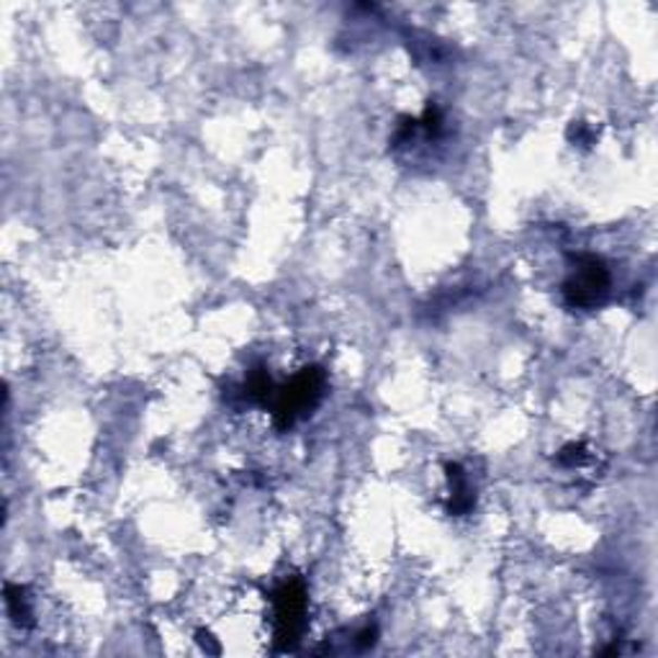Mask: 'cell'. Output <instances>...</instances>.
<instances>
[{
  "label": "cell",
  "mask_w": 658,
  "mask_h": 658,
  "mask_svg": "<svg viewBox=\"0 0 658 658\" xmlns=\"http://www.w3.org/2000/svg\"><path fill=\"white\" fill-rule=\"evenodd\" d=\"M327 376L320 365H309L288 381L286 386L273 388V422L278 430H291L296 422L303 420L320 407ZM268 399V401H271Z\"/></svg>",
  "instance_id": "6da1fadb"
},
{
  "label": "cell",
  "mask_w": 658,
  "mask_h": 658,
  "mask_svg": "<svg viewBox=\"0 0 658 658\" xmlns=\"http://www.w3.org/2000/svg\"><path fill=\"white\" fill-rule=\"evenodd\" d=\"M610 288L612 278L605 260H599L597 254H576L574 271L563 283V301L571 309L592 311L610 299Z\"/></svg>",
  "instance_id": "7a4b0ae2"
},
{
  "label": "cell",
  "mask_w": 658,
  "mask_h": 658,
  "mask_svg": "<svg viewBox=\"0 0 658 658\" xmlns=\"http://www.w3.org/2000/svg\"><path fill=\"white\" fill-rule=\"evenodd\" d=\"M275 607V648L294 650L307 628V586L301 579H288L273 594Z\"/></svg>",
  "instance_id": "3957f363"
},
{
  "label": "cell",
  "mask_w": 658,
  "mask_h": 658,
  "mask_svg": "<svg viewBox=\"0 0 658 658\" xmlns=\"http://www.w3.org/2000/svg\"><path fill=\"white\" fill-rule=\"evenodd\" d=\"M445 471H448V481H450V514H465L471 512L473 501V489L469 484V479H465L463 469L458 463H448L445 465Z\"/></svg>",
  "instance_id": "277c9868"
},
{
  "label": "cell",
  "mask_w": 658,
  "mask_h": 658,
  "mask_svg": "<svg viewBox=\"0 0 658 658\" xmlns=\"http://www.w3.org/2000/svg\"><path fill=\"white\" fill-rule=\"evenodd\" d=\"M5 607H9L11 620L16 622L18 628H32L34 625V612H32V605H28L26 586L5 584Z\"/></svg>",
  "instance_id": "5b68a950"
},
{
  "label": "cell",
  "mask_w": 658,
  "mask_h": 658,
  "mask_svg": "<svg viewBox=\"0 0 658 658\" xmlns=\"http://www.w3.org/2000/svg\"><path fill=\"white\" fill-rule=\"evenodd\" d=\"M376 643V628H365L363 633H358V646L360 648H368Z\"/></svg>",
  "instance_id": "8992f818"
}]
</instances>
